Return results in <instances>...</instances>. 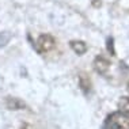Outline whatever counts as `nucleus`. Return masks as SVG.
<instances>
[{
	"label": "nucleus",
	"mask_w": 129,
	"mask_h": 129,
	"mask_svg": "<svg viewBox=\"0 0 129 129\" xmlns=\"http://www.w3.org/2000/svg\"><path fill=\"white\" fill-rule=\"evenodd\" d=\"M102 129H129V96L118 101V110L106 117Z\"/></svg>",
	"instance_id": "1"
},
{
	"label": "nucleus",
	"mask_w": 129,
	"mask_h": 129,
	"mask_svg": "<svg viewBox=\"0 0 129 129\" xmlns=\"http://www.w3.org/2000/svg\"><path fill=\"white\" fill-rule=\"evenodd\" d=\"M56 46V40L52 34H42L38 37V40L36 41V48L38 54H46Z\"/></svg>",
	"instance_id": "2"
},
{
	"label": "nucleus",
	"mask_w": 129,
	"mask_h": 129,
	"mask_svg": "<svg viewBox=\"0 0 129 129\" xmlns=\"http://www.w3.org/2000/svg\"><path fill=\"white\" fill-rule=\"evenodd\" d=\"M92 67L95 69L96 74L99 75H106L109 72V68H110V61L107 60L105 56H96L94 58V62H92Z\"/></svg>",
	"instance_id": "3"
},
{
	"label": "nucleus",
	"mask_w": 129,
	"mask_h": 129,
	"mask_svg": "<svg viewBox=\"0 0 129 129\" xmlns=\"http://www.w3.org/2000/svg\"><path fill=\"white\" fill-rule=\"evenodd\" d=\"M78 80H79V87L83 91V94H84V95H88V94L91 92V87H92L90 76L87 75L86 72H80L79 76H78Z\"/></svg>",
	"instance_id": "4"
},
{
	"label": "nucleus",
	"mask_w": 129,
	"mask_h": 129,
	"mask_svg": "<svg viewBox=\"0 0 129 129\" xmlns=\"http://www.w3.org/2000/svg\"><path fill=\"white\" fill-rule=\"evenodd\" d=\"M6 106L8 110H23L26 109V103L22 99L15 98V96H7L6 98Z\"/></svg>",
	"instance_id": "5"
},
{
	"label": "nucleus",
	"mask_w": 129,
	"mask_h": 129,
	"mask_svg": "<svg viewBox=\"0 0 129 129\" xmlns=\"http://www.w3.org/2000/svg\"><path fill=\"white\" fill-rule=\"evenodd\" d=\"M69 46H71V49L78 56H83L87 52V49H88L87 44L84 41H80V40H72L71 42H69Z\"/></svg>",
	"instance_id": "6"
},
{
	"label": "nucleus",
	"mask_w": 129,
	"mask_h": 129,
	"mask_svg": "<svg viewBox=\"0 0 129 129\" xmlns=\"http://www.w3.org/2000/svg\"><path fill=\"white\" fill-rule=\"evenodd\" d=\"M11 33L10 31H0V48H4L11 41Z\"/></svg>",
	"instance_id": "7"
},
{
	"label": "nucleus",
	"mask_w": 129,
	"mask_h": 129,
	"mask_svg": "<svg viewBox=\"0 0 129 129\" xmlns=\"http://www.w3.org/2000/svg\"><path fill=\"white\" fill-rule=\"evenodd\" d=\"M106 49L110 53V56H116V50H114V38L109 37L106 40Z\"/></svg>",
	"instance_id": "8"
},
{
	"label": "nucleus",
	"mask_w": 129,
	"mask_h": 129,
	"mask_svg": "<svg viewBox=\"0 0 129 129\" xmlns=\"http://www.w3.org/2000/svg\"><path fill=\"white\" fill-rule=\"evenodd\" d=\"M92 6L94 7H101V2L99 0H92Z\"/></svg>",
	"instance_id": "9"
},
{
	"label": "nucleus",
	"mask_w": 129,
	"mask_h": 129,
	"mask_svg": "<svg viewBox=\"0 0 129 129\" xmlns=\"http://www.w3.org/2000/svg\"><path fill=\"white\" fill-rule=\"evenodd\" d=\"M128 90H129V83H128Z\"/></svg>",
	"instance_id": "10"
}]
</instances>
